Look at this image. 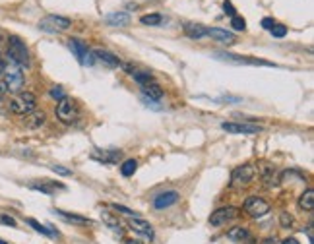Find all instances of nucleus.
Here are the masks:
<instances>
[{"label": "nucleus", "instance_id": "obj_7", "mask_svg": "<svg viewBox=\"0 0 314 244\" xmlns=\"http://www.w3.org/2000/svg\"><path fill=\"white\" fill-rule=\"evenodd\" d=\"M221 128L229 134H247V136L258 134L262 130L258 124H249V122H223Z\"/></svg>", "mask_w": 314, "mask_h": 244}, {"label": "nucleus", "instance_id": "obj_38", "mask_svg": "<svg viewBox=\"0 0 314 244\" xmlns=\"http://www.w3.org/2000/svg\"><path fill=\"white\" fill-rule=\"evenodd\" d=\"M274 26H276V22H274L272 18H264V20H262V28H264V30H272Z\"/></svg>", "mask_w": 314, "mask_h": 244}, {"label": "nucleus", "instance_id": "obj_22", "mask_svg": "<svg viewBox=\"0 0 314 244\" xmlns=\"http://www.w3.org/2000/svg\"><path fill=\"white\" fill-rule=\"evenodd\" d=\"M299 208L305 210V212H313L314 210V190L313 188H309V190H305V192L301 194V198H299Z\"/></svg>", "mask_w": 314, "mask_h": 244}, {"label": "nucleus", "instance_id": "obj_43", "mask_svg": "<svg viewBox=\"0 0 314 244\" xmlns=\"http://www.w3.org/2000/svg\"><path fill=\"white\" fill-rule=\"evenodd\" d=\"M4 41H8V37H6V35H4V33H2V31H0V45H2V43H4Z\"/></svg>", "mask_w": 314, "mask_h": 244}, {"label": "nucleus", "instance_id": "obj_5", "mask_svg": "<svg viewBox=\"0 0 314 244\" xmlns=\"http://www.w3.org/2000/svg\"><path fill=\"white\" fill-rule=\"evenodd\" d=\"M57 119L63 124H72L78 119V107H76V103L72 99L64 97L63 101H59V105H57Z\"/></svg>", "mask_w": 314, "mask_h": 244}, {"label": "nucleus", "instance_id": "obj_36", "mask_svg": "<svg viewBox=\"0 0 314 244\" xmlns=\"http://www.w3.org/2000/svg\"><path fill=\"white\" fill-rule=\"evenodd\" d=\"M223 10H225V14H227V16H231V18H233V16H237V10H235V6H233L229 0H225V2H223Z\"/></svg>", "mask_w": 314, "mask_h": 244}, {"label": "nucleus", "instance_id": "obj_20", "mask_svg": "<svg viewBox=\"0 0 314 244\" xmlns=\"http://www.w3.org/2000/svg\"><path fill=\"white\" fill-rule=\"evenodd\" d=\"M185 33L188 35L190 39H202L208 35V28L202 24H187L185 26Z\"/></svg>", "mask_w": 314, "mask_h": 244}, {"label": "nucleus", "instance_id": "obj_15", "mask_svg": "<svg viewBox=\"0 0 314 244\" xmlns=\"http://www.w3.org/2000/svg\"><path fill=\"white\" fill-rule=\"evenodd\" d=\"M128 227L132 229V231H136V233H140V235H144V237H148L150 241L154 239V229H152V225L148 223V221H144V219H140V217H130V221H128Z\"/></svg>", "mask_w": 314, "mask_h": 244}, {"label": "nucleus", "instance_id": "obj_10", "mask_svg": "<svg viewBox=\"0 0 314 244\" xmlns=\"http://www.w3.org/2000/svg\"><path fill=\"white\" fill-rule=\"evenodd\" d=\"M237 215H239V210H237V208H233V206L220 208L218 212H214V214H212V217H210V225H214V227H221V225H225V223L233 221Z\"/></svg>", "mask_w": 314, "mask_h": 244}, {"label": "nucleus", "instance_id": "obj_13", "mask_svg": "<svg viewBox=\"0 0 314 244\" xmlns=\"http://www.w3.org/2000/svg\"><path fill=\"white\" fill-rule=\"evenodd\" d=\"M68 47H70V51L74 53V57L78 59L80 64H86V62H88L90 49H88V45H86L84 41H80V39H70V41H68Z\"/></svg>", "mask_w": 314, "mask_h": 244}, {"label": "nucleus", "instance_id": "obj_9", "mask_svg": "<svg viewBox=\"0 0 314 244\" xmlns=\"http://www.w3.org/2000/svg\"><path fill=\"white\" fill-rule=\"evenodd\" d=\"M256 175V169L252 165H243V167H237L231 175V183L233 186H245V184H251V181Z\"/></svg>", "mask_w": 314, "mask_h": 244}, {"label": "nucleus", "instance_id": "obj_25", "mask_svg": "<svg viewBox=\"0 0 314 244\" xmlns=\"http://www.w3.org/2000/svg\"><path fill=\"white\" fill-rule=\"evenodd\" d=\"M33 190H41V192H45V194H53L57 188H61L63 190L64 186L63 184H57V183H49V181H45V183L41 184H31Z\"/></svg>", "mask_w": 314, "mask_h": 244}, {"label": "nucleus", "instance_id": "obj_29", "mask_svg": "<svg viewBox=\"0 0 314 244\" xmlns=\"http://www.w3.org/2000/svg\"><path fill=\"white\" fill-rule=\"evenodd\" d=\"M28 225H30V227H33L37 233L45 235V237H55V233H53V231H49L47 227H43V225H41V223H37L35 219H28Z\"/></svg>", "mask_w": 314, "mask_h": 244}, {"label": "nucleus", "instance_id": "obj_16", "mask_svg": "<svg viewBox=\"0 0 314 244\" xmlns=\"http://www.w3.org/2000/svg\"><path fill=\"white\" fill-rule=\"evenodd\" d=\"M208 35L214 37V39H218V41H221V43H225V45H233V43L237 41V37H235L231 31L220 30V28H210V30H208Z\"/></svg>", "mask_w": 314, "mask_h": 244}, {"label": "nucleus", "instance_id": "obj_12", "mask_svg": "<svg viewBox=\"0 0 314 244\" xmlns=\"http://www.w3.org/2000/svg\"><path fill=\"white\" fill-rule=\"evenodd\" d=\"M121 157H123V152H119V150H94L92 152V159L99 161V163H107V165L119 163Z\"/></svg>", "mask_w": 314, "mask_h": 244}, {"label": "nucleus", "instance_id": "obj_39", "mask_svg": "<svg viewBox=\"0 0 314 244\" xmlns=\"http://www.w3.org/2000/svg\"><path fill=\"white\" fill-rule=\"evenodd\" d=\"M8 111V103L4 101V97H0V115H4Z\"/></svg>", "mask_w": 314, "mask_h": 244}, {"label": "nucleus", "instance_id": "obj_30", "mask_svg": "<svg viewBox=\"0 0 314 244\" xmlns=\"http://www.w3.org/2000/svg\"><path fill=\"white\" fill-rule=\"evenodd\" d=\"M231 28L235 31H245L247 30V22H245L241 16H233V18H231Z\"/></svg>", "mask_w": 314, "mask_h": 244}, {"label": "nucleus", "instance_id": "obj_19", "mask_svg": "<svg viewBox=\"0 0 314 244\" xmlns=\"http://www.w3.org/2000/svg\"><path fill=\"white\" fill-rule=\"evenodd\" d=\"M227 239L235 241V243H245L251 239V235H249V229H245V227H233L227 231Z\"/></svg>", "mask_w": 314, "mask_h": 244}, {"label": "nucleus", "instance_id": "obj_42", "mask_svg": "<svg viewBox=\"0 0 314 244\" xmlns=\"http://www.w3.org/2000/svg\"><path fill=\"white\" fill-rule=\"evenodd\" d=\"M282 244H299V241H297V239H293V237H291V239H285V241H283Z\"/></svg>", "mask_w": 314, "mask_h": 244}, {"label": "nucleus", "instance_id": "obj_35", "mask_svg": "<svg viewBox=\"0 0 314 244\" xmlns=\"http://www.w3.org/2000/svg\"><path fill=\"white\" fill-rule=\"evenodd\" d=\"M0 223H2V225H8V227H16V225H18L14 217H10V215H4V214H0Z\"/></svg>", "mask_w": 314, "mask_h": 244}, {"label": "nucleus", "instance_id": "obj_26", "mask_svg": "<svg viewBox=\"0 0 314 244\" xmlns=\"http://www.w3.org/2000/svg\"><path fill=\"white\" fill-rule=\"evenodd\" d=\"M132 78H134V82H138L142 88L148 86V84H154V76L148 74V72H132Z\"/></svg>", "mask_w": 314, "mask_h": 244}, {"label": "nucleus", "instance_id": "obj_23", "mask_svg": "<svg viewBox=\"0 0 314 244\" xmlns=\"http://www.w3.org/2000/svg\"><path fill=\"white\" fill-rule=\"evenodd\" d=\"M55 214L59 217H63L70 223H78V225H92V219L84 217V215H76V214H68V212H63V210H55Z\"/></svg>", "mask_w": 314, "mask_h": 244}, {"label": "nucleus", "instance_id": "obj_18", "mask_svg": "<svg viewBox=\"0 0 314 244\" xmlns=\"http://www.w3.org/2000/svg\"><path fill=\"white\" fill-rule=\"evenodd\" d=\"M101 221L111 229V231H115V233H123V225H121V221H119V217H115L113 214H109L107 210H103L101 212Z\"/></svg>", "mask_w": 314, "mask_h": 244}, {"label": "nucleus", "instance_id": "obj_31", "mask_svg": "<svg viewBox=\"0 0 314 244\" xmlns=\"http://www.w3.org/2000/svg\"><path fill=\"white\" fill-rule=\"evenodd\" d=\"M270 31H272V35H274V37H278V39H282V37L287 35V28H285V26H280V24H276V26H274Z\"/></svg>", "mask_w": 314, "mask_h": 244}, {"label": "nucleus", "instance_id": "obj_32", "mask_svg": "<svg viewBox=\"0 0 314 244\" xmlns=\"http://www.w3.org/2000/svg\"><path fill=\"white\" fill-rule=\"evenodd\" d=\"M280 223H282V227H285V229H289V227L293 225V215H289L287 212H283V214H280Z\"/></svg>", "mask_w": 314, "mask_h": 244}, {"label": "nucleus", "instance_id": "obj_2", "mask_svg": "<svg viewBox=\"0 0 314 244\" xmlns=\"http://www.w3.org/2000/svg\"><path fill=\"white\" fill-rule=\"evenodd\" d=\"M8 59L18 66H30V51L18 35L8 37Z\"/></svg>", "mask_w": 314, "mask_h": 244}, {"label": "nucleus", "instance_id": "obj_8", "mask_svg": "<svg viewBox=\"0 0 314 244\" xmlns=\"http://www.w3.org/2000/svg\"><path fill=\"white\" fill-rule=\"evenodd\" d=\"M214 57H218L220 61L231 62V64H252V66H272V62L260 61V59H251V57H239V55H231V53H214Z\"/></svg>", "mask_w": 314, "mask_h": 244}, {"label": "nucleus", "instance_id": "obj_4", "mask_svg": "<svg viewBox=\"0 0 314 244\" xmlns=\"http://www.w3.org/2000/svg\"><path fill=\"white\" fill-rule=\"evenodd\" d=\"M70 26H72V22L63 16H45L39 22V30L45 31V33H61V31L68 30Z\"/></svg>", "mask_w": 314, "mask_h": 244}, {"label": "nucleus", "instance_id": "obj_44", "mask_svg": "<svg viewBox=\"0 0 314 244\" xmlns=\"http://www.w3.org/2000/svg\"><path fill=\"white\" fill-rule=\"evenodd\" d=\"M125 243H126V244H142L140 241H130V239H126Z\"/></svg>", "mask_w": 314, "mask_h": 244}, {"label": "nucleus", "instance_id": "obj_21", "mask_svg": "<svg viewBox=\"0 0 314 244\" xmlns=\"http://www.w3.org/2000/svg\"><path fill=\"white\" fill-rule=\"evenodd\" d=\"M45 121H47L45 113L35 109L33 113H30V115L26 117V126H28V128H39V126H43V124H45Z\"/></svg>", "mask_w": 314, "mask_h": 244}, {"label": "nucleus", "instance_id": "obj_46", "mask_svg": "<svg viewBox=\"0 0 314 244\" xmlns=\"http://www.w3.org/2000/svg\"><path fill=\"white\" fill-rule=\"evenodd\" d=\"M0 244H8V243H6V241H2V239H0Z\"/></svg>", "mask_w": 314, "mask_h": 244}, {"label": "nucleus", "instance_id": "obj_40", "mask_svg": "<svg viewBox=\"0 0 314 244\" xmlns=\"http://www.w3.org/2000/svg\"><path fill=\"white\" fill-rule=\"evenodd\" d=\"M262 244H280V243H278L274 237H268V239H264V241H262Z\"/></svg>", "mask_w": 314, "mask_h": 244}, {"label": "nucleus", "instance_id": "obj_14", "mask_svg": "<svg viewBox=\"0 0 314 244\" xmlns=\"http://www.w3.org/2000/svg\"><path fill=\"white\" fill-rule=\"evenodd\" d=\"M94 57H95V61L101 62V64L107 66V68H119V66H121L119 57H115L113 53H109V51H105V49H95Z\"/></svg>", "mask_w": 314, "mask_h": 244}, {"label": "nucleus", "instance_id": "obj_34", "mask_svg": "<svg viewBox=\"0 0 314 244\" xmlns=\"http://www.w3.org/2000/svg\"><path fill=\"white\" fill-rule=\"evenodd\" d=\"M51 169H53L57 175H63V177H70V175H72V171L66 169V167H63V165H53Z\"/></svg>", "mask_w": 314, "mask_h": 244}, {"label": "nucleus", "instance_id": "obj_17", "mask_svg": "<svg viewBox=\"0 0 314 244\" xmlns=\"http://www.w3.org/2000/svg\"><path fill=\"white\" fill-rule=\"evenodd\" d=\"M105 22L109 26H113V28H125V26L130 24V16L126 12H113V14H109L105 18Z\"/></svg>", "mask_w": 314, "mask_h": 244}, {"label": "nucleus", "instance_id": "obj_45", "mask_svg": "<svg viewBox=\"0 0 314 244\" xmlns=\"http://www.w3.org/2000/svg\"><path fill=\"white\" fill-rule=\"evenodd\" d=\"M4 66H6V64L0 61V76H4Z\"/></svg>", "mask_w": 314, "mask_h": 244}, {"label": "nucleus", "instance_id": "obj_33", "mask_svg": "<svg viewBox=\"0 0 314 244\" xmlns=\"http://www.w3.org/2000/svg\"><path fill=\"white\" fill-rule=\"evenodd\" d=\"M49 93H51V97H53V99H57V101H63L64 97H66V93H64V90L61 88V86H55V88H53Z\"/></svg>", "mask_w": 314, "mask_h": 244}, {"label": "nucleus", "instance_id": "obj_6", "mask_svg": "<svg viewBox=\"0 0 314 244\" xmlns=\"http://www.w3.org/2000/svg\"><path fill=\"white\" fill-rule=\"evenodd\" d=\"M245 212L254 219H258V217H264V215L270 214V204L266 200L258 198V196H251L245 202Z\"/></svg>", "mask_w": 314, "mask_h": 244}, {"label": "nucleus", "instance_id": "obj_41", "mask_svg": "<svg viewBox=\"0 0 314 244\" xmlns=\"http://www.w3.org/2000/svg\"><path fill=\"white\" fill-rule=\"evenodd\" d=\"M8 92V88H6V84L4 82H0V97H4V93Z\"/></svg>", "mask_w": 314, "mask_h": 244}, {"label": "nucleus", "instance_id": "obj_27", "mask_svg": "<svg viewBox=\"0 0 314 244\" xmlns=\"http://www.w3.org/2000/svg\"><path fill=\"white\" fill-rule=\"evenodd\" d=\"M136 169H138L136 159H126L125 163H123V167H121V173H123L125 177H132V175L136 173Z\"/></svg>", "mask_w": 314, "mask_h": 244}, {"label": "nucleus", "instance_id": "obj_37", "mask_svg": "<svg viewBox=\"0 0 314 244\" xmlns=\"http://www.w3.org/2000/svg\"><path fill=\"white\" fill-rule=\"evenodd\" d=\"M115 210H117V212H121V214L128 215V217H132V215L136 217V214H134L132 210H128V208H125V206H119V204H115Z\"/></svg>", "mask_w": 314, "mask_h": 244}, {"label": "nucleus", "instance_id": "obj_3", "mask_svg": "<svg viewBox=\"0 0 314 244\" xmlns=\"http://www.w3.org/2000/svg\"><path fill=\"white\" fill-rule=\"evenodd\" d=\"M4 84H6L8 92H12V93H20V90H22L24 84H26V78H24V74H22V68H20L18 64H14L12 61H10L8 66H4Z\"/></svg>", "mask_w": 314, "mask_h": 244}, {"label": "nucleus", "instance_id": "obj_28", "mask_svg": "<svg viewBox=\"0 0 314 244\" xmlns=\"http://www.w3.org/2000/svg\"><path fill=\"white\" fill-rule=\"evenodd\" d=\"M140 22L144 26H159L163 22V18H161V14H146V16L140 18Z\"/></svg>", "mask_w": 314, "mask_h": 244}, {"label": "nucleus", "instance_id": "obj_11", "mask_svg": "<svg viewBox=\"0 0 314 244\" xmlns=\"http://www.w3.org/2000/svg\"><path fill=\"white\" fill-rule=\"evenodd\" d=\"M179 192L177 190H169V192H163V194H159L154 198V208L156 210H167V208H171V206H175L177 202H179Z\"/></svg>", "mask_w": 314, "mask_h": 244}, {"label": "nucleus", "instance_id": "obj_1", "mask_svg": "<svg viewBox=\"0 0 314 244\" xmlns=\"http://www.w3.org/2000/svg\"><path fill=\"white\" fill-rule=\"evenodd\" d=\"M37 109V99L31 92H20L16 93V97L8 103V111H12L14 115H30Z\"/></svg>", "mask_w": 314, "mask_h": 244}, {"label": "nucleus", "instance_id": "obj_24", "mask_svg": "<svg viewBox=\"0 0 314 244\" xmlns=\"http://www.w3.org/2000/svg\"><path fill=\"white\" fill-rule=\"evenodd\" d=\"M142 93H144V97H150V99H156V101L163 97V90H161V86H157L156 82L144 86V88H142Z\"/></svg>", "mask_w": 314, "mask_h": 244}]
</instances>
